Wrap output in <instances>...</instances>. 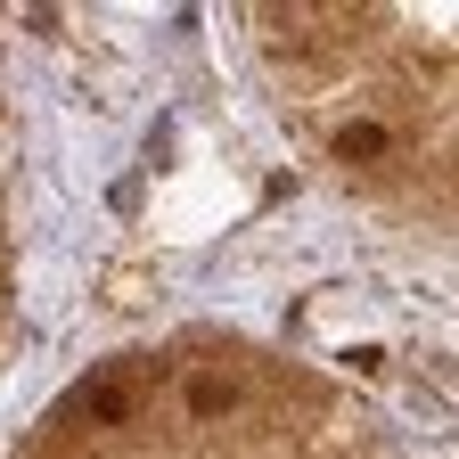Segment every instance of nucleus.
I'll use <instances>...</instances> for the list:
<instances>
[{
    "mask_svg": "<svg viewBox=\"0 0 459 459\" xmlns=\"http://www.w3.org/2000/svg\"><path fill=\"white\" fill-rule=\"evenodd\" d=\"M336 148H344V156H353V164H361V156H377V148H385V132H369V124H353V132H344Z\"/></svg>",
    "mask_w": 459,
    "mask_h": 459,
    "instance_id": "nucleus-1",
    "label": "nucleus"
}]
</instances>
